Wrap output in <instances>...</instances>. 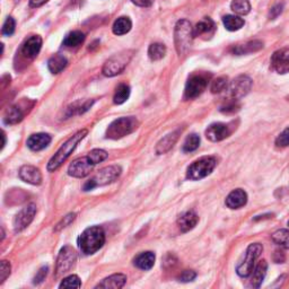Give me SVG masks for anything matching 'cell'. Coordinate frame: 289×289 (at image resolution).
Listing matches in <instances>:
<instances>
[{
	"mask_svg": "<svg viewBox=\"0 0 289 289\" xmlns=\"http://www.w3.org/2000/svg\"><path fill=\"white\" fill-rule=\"evenodd\" d=\"M105 243V233L100 226H93L87 228L80 234L78 245L84 254H94Z\"/></svg>",
	"mask_w": 289,
	"mask_h": 289,
	"instance_id": "1",
	"label": "cell"
},
{
	"mask_svg": "<svg viewBox=\"0 0 289 289\" xmlns=\"http://www.w3.org/2000/svg\"><path fill=\"white\" fill-rule=\"evenodd\" d=\"M88 131L86 129L80 130L77 134H75L73 137H70L66 143H64L61 147H60L59 150L54 154V156L51 158L48 163V171L49 172H54L57 171L58 168L61 166L64 162H66L67 158L73 154V151L76 149V147L78 146V144L83 140Z\"/></svg>",
	"mask_w": 289,
	"mask_h": 289,
	"instance_id": "2",
	"label": "cell"
},
{
	"mask_svg": "<svg viewBox=\"0 0 289 289\" xmlns=\"http://www.w3.org/2000/svg\"><path fill=\"white\" fill-rule=\"evenodd\" d=\"M193 37V29L190 21L187 19H180L175 25V31H174V42H175L176 51L180 56L188 52Z\"/></svg>",
	"mask_w": 289,
	"mask_h": 289,
	"instance_id": "3",
	"label": "cell"
},
{
	"mask_svg": "<svg viewBox=\"0 0 289 289\" xmlns=\"http://www.w3.org/2000/svg\"><path fill=\"white\" fill-rule=\"evenodd\" d=\"M139 122L135 117H123L114 120V121L108 125L106 130V137L110 139H120L125 136L134 132L138 128Z\"/></svg>",
	"mask_w": 289,
	"mask_h": 289,
	"instance_id": "4",
	"label": "cell"
},
{
	"mask_svg": "<svg viewBox=\"0 0 289 289\" xmlns=\"http://www.w3.org/2000/svg\"><path fill=\"white\" fill-rule=\"evenodd\" d=\"M217 165V161L215 157L212 156H205L199 158L198 161L193 162L188 167L187 171V177L192 181H197L206 176H208L209 174L214 171V168Z\"/></svg>",
	"mask_w": 289,
	"mask_h": 289,
	"instance_id": "5",
	"label": "cell"
},
{
	"mask_svg": "<svg viewBox=\"0 0 289 289\" xmlns=\"http://www.w3.org/2000/svg\"><path fill=\"white\" fill-rule=\"evenodd\" d=\"M132 53L134 51L127 50L111 57L104 63V66H103V74H104L106 77H113V76L121 74L124 68L127 67L130 59H131Z\"/></svg>",
	"mask_w": 289,
	"mask_h": 289,
	"instance_id": "6",
	"label": "cell"
},
{
	"mask_svg": "<svg viewBox=\"0 0 289 289\" xmlns=\"http://www.w3.org/2000/svg\"><path fill=\"white\" fill-rule=\"evenodd\" d=\"M262 251H263V248L261 244L259 243L251 244L247 250V253H245L244 260L237 266V269H236L237 275L243 278H247L252 275L255 260L259 258Z\"/></svg>",
	"mask_w": 289,
	"mask_h": 289,
	"instance_id": "7",
	"label": "cell"
},
{
	"mask_svg": "<svg viewBox=\"0 0 289 289\" xmlns=\"http://www.w3.org/2000/svg\"><path fill=\"white\" fill-rule=\"evenodd\" d=\"M208 86V76L207 75H193L189 78L184 91L185 100H193L203 94Z\"/></svg>",
	"mask_w": 289,
	"mask_h": 289,
	"instance_id": "8",
	"label": "cell"
},
{
	"mask_svg": "<svg viewBox=\"0 0 289 289\" xmlns=\"http://www.w3.org/2000/svg\"><path fill=\"white\" fill-rule=\"evenodd\" d=\"M77 261V253L72 247H63L60 250L57 260V275L61 276L67 274L68 271L74 268V265Z\"/></svg>",
	"mask_w": 289,
	"mask_h": 289,
	"instance_id": "9",
	"label": "cell"
},
{
	"mask_svg": "<svg viewBox=\"0 0 289 289\" xmlns=\"http://www.w3.org/2000/svg\"><path fill=\"white\" fill-rule=\"evenodd\" d=\"M95 165L97 164L94 162V160L90 156V154H87V156L78 158V160L74 161L69 165L68 174L73 177H85L93 171Z\"/></svg>",
	"mask_w": 289,
	"mask_h": 289,
	"instance_id": "10",
	"label": "cell"
},
{
	"mask_svg": "<svg viewBox=\"0 0 289 289\" xmlns=\"http://www.w3.org/2000/svg\"><path fill=\"white\" fill-rule=\"evenodd\" d=\"M120 174H121V167L118 165H111L102 168V170H100L90 180L93 182V184L95 185V188L102 187V185H106L108 183L116 181V180L120 176Z\"/></svg>",
	"mask_w": 289,
	"mask_h": 289,
	"instance_id": "11",
	"label": "cell"
},
{
	"mask_svg": "<svg viewBox=\"0 0 289 289\" xmlns=\"http://www.w3.org/2000/svg\"><path fill=\"white\" fill-rule=\"evenodd\" d=\"M251 87H252V80L248 76L242 75L232 81L228 86V92L233 100H238L248 94Z\"/></svg>",
	"mask_w": 289,
	"mask_h": 289,
	"instance_id": "12",
	"label": "cell"
},
{
	"mask_svg": "<svg viewBox=\"0 0 289 289\" xmlns=\"http://www.w3.org/2000/svg\"><path fill=\"white\" fill-rule=\"evenodd\" d=\"M35 215H36L35 204H30L24 207V208L15 216L14 219L15 233H19L21 231H24L25 228L33 221Z\"/></svg>",
	"mask_w": 289,
	"mask_h": 289,
	"instance_id": "13",
	"label": "cell"
},
{
	"mask_svg": "<svg viewBox=\"0 0 289 289\" xmlns=\"http://www.w3.org/2000/svg\"><path fill=\"white\" fill-rule=\"evenodd\" d=\"M271 68L280 75L289 73V49H280L272 54Z\"/></svg>",
	"mask_w": 289,
	"mask_h": 289,
	"instance_id": "14",
	"label": "cell"
},
{
	"mask_svg": "<svg viewBox=\"0 0 289 289\" xmlns=\"http://www.w3.org/2000/svg\"><path fill=\"white\" fill-rule=\"evenodd\" d=\"M230 127L224 123H214L209 125L208 129L206 130V137L210 141H214V143L226 139L227 137H230Z\"/></svg>",
	"mask_w": 289,
	"mask_h": 289,
	"instance_id": "15",
	"label": "cell"
},
{
	"mask_svg": "<svg viewBox=\"0 0 289 289\" xmlns=\"http://www.w3.org/2000/svg\"><path fill=\"white\" fill-rule=\"evenodd\" d=\"M19 177L24 182L33 185H40L42 183V174L39 168L32 165H24L19 168Z\"/></svg>",
	"mask_w": 289,
	"mask_h": 289,
	"instance_id": "16",
	"label": "cell"
},
{
	"mask_svg": "<svg viewBox=\"0 0 289 289\" xmlns=\"http://www.w3.org/2000/svg\"><path fill=\"white\" fill-rule=\"evenodd\" d=\"M42 48V39L39 35H33L27 39L21 47V53L26 58H35Z\"/></svg>",
	"mask_w": 289,
	"mask_h": 289,
	"instance_id": "17",
	"label": "cell"
},
{
	"mask_svg": "<svg viewBox=\"0 0 289 289\" xmlns=\"http://www.w3.org/2000/svg\"><path fill=\"white\" fill-rule=\"evenodd\" d=\"M248 203V194L242 189H236L227 195L226 206L231 209H238Z\"/></svg>",
	"mask_w": 289,
	"mask_h": 289,
	"instance_id": "18",
	"label": "cell"
},
{
	"mask_svg": "<svg viewBox=\"0 0 289 289\" xmlns=\"http://www.w3.org/2000/svg\"><path fill=\"white\" fill-rule=\"evenodd\" d=\"M51 143V136L48 134H35L32 135L31 137L27 139V147L31 150L39 151L45 149L46 147Z\"/></svg>",
	"mask_w": 289,
	"mask_h": 289,
	"instance_id": "19",
	"label": "cell"
},
{
	"mask_svg": "<svg viewBox=\"0 0 289 289\" xmlns=\"http://www.w3.org/2000/svg\"><path fill=\"white\" fill-rule=\"evenodd\" d=\"M199 221V217L198 215L195 214L194 211L190 210L187 211L185 214H183L181 217L177 219V226L181 232L183 233H187L189 231L192 230V228L195 227Z\"/></svg>",
	"mask_w": 289,
	"mask_h": 289,
	"instance_id": "20",
	"label": "cell"
},
{
	"mask_svg": "<svg viewBox=\"0 0 289 289\" xmlns=\"http://www.w3.org/2000/svg\"><path fill=\"white\" fill-rule=\"evenodd\" d=\"M125 282H127V276L122 275V274H116V275H112L110 277L105 278V279H103L99 285H96L95 288H113V289H119V288H122Z\"/></svg>",
	"mask_w": 289,
	"mask_h": 289,
	"instance_id": "21",
	"label": "cell"
},
{
	"mask_svg": "<svg viewBox=\"0 0 289 289\" xmlns=\"http://www.w3.org/2000/svg\"><path fill=\"white\" fill-rule=\"evenodd\" d=\"M180 134H181V130H176V131L165 136V137L163 138L156 146L157 154L162 155V154H165V152H167L168 150H171L172 147L175 145V143L177 141Z\"/></svg>",
	"mask_w": 289,
	"mask_h": 289,
	"instance_id": "22",
	"label": "cell"
},
{
	"mask_svg": "<svg viewBox=\"0 0 289 289\" xmlns=\"http://www.w3.org/2000/svg\"><path fill=\"white\" fill-rule=\"evenodd\" d=\"M155 254L148 251V252H143L136 256L134 263L141 270H150L155 264Z\"/></svg>",
	"mask_w": 289,
	"mask_h": 289,
	"instance_id": "23",
	"label": "cell"
},
{
	"mask_svg": "<svg viewBox=\"0 0 289 289\" xmlns=\"http://www.w3.org/2000/svg\"><path fill=\"white\" fill-rule=\"evenodd\" d=\"M266 270H268V264L264 260L260 261L258 265L255 266V269L253 270L252 277H251V286L254 288H259L261 286V283L264 280Z\"/></svg>",
	"mask_w": 289,
	"mask_h": 289,
	"instance_id": "24",
	"label": "cell"
},
{
	"mask_svg": "<svg viewBox=\"0 0 289 289\" xmlns=\"http://www.w3.org/2000/svg\"><path fill=\"white\" fill-rule=\"evenodd\" d=\"M215 32V23L209 17H206L195 25L193 29L194 36H204V35H212Z\"/></svg>",
	"mask_w": 289,
	"mask_h": 289,
	"instance_id": "25",
	"label": "cell"
},
{
	"mask_svg": "<svg viewBox=\"0 0 289 289\" xmlns=\"http://www.w3.org/2000/svg\"><path fill=\"white\" fill-rule=\"evenodd\" d=\"M262 48H263V43L261 41H251V42L245 43V45L234 47L232 49V52L234 54H237V56H242V54H249L252 52H256V51L261 50Z\"/></svg>",
	"mask_w": 289,
	"mask_h": 289,
	"instance_id": "26",
	"label": "cell"
},
{
	"mask_svg": "<svg viewBox=\"0 0 289 289\" xmlns=\"http://www.w3.org/2000/svg\"><path fill=\"white\" fill-rule=\"evenodd\" d=\"M132 27V23L130 20L129 17H125V16H122V17H119L113 24V33L116 35H123L127 34L128 32L131 30Z\"/></svg>",
	"mask_w": 289,
	"mask_h": 289,
	"instance_id": "27",
	"label": "cell"
},
{
	"mask_svg": "<svg viewBox=\"0 0 289 289\" xmlns=\"http://www.w3.org/2000/svg\"><path fill=\"white\" fill-rule=\"evenodd\" d=\"M67 64L68 61L66 58L63 56H60V54H56V56H53L50 60H49L48 67L52 74H59L67 67Z\"/></svg>",
	"mask_w": 289,
	"mask_h": 289,
	"instance_id": "28",
	"label": "cell"
},
{
	"mask_svg": "<svg viewBox=\"0 0 289 289\" xmlns=\"http://www.w3.org/2000/svg\"><path fill=\"white\" fill-rule=\"evenodd\" d=\"M223 23H224V26L226 27V30L234 32V31L241 30L242 27L244 26L245 21H244L243 18L239 17V16L227 15L223 18Z\"/></svg>",
	"mask_w": 289,
	"mask_h": 289,
	"instance_id": "29",
	"label": "cell"
},
{
	"mask_svg": "<svg viewBox=\"0 0 289 289\" xmlns=\"http://www.w3.org/2000/svg\"><path fill=\"white\" fill-rule=\"evenodd\" d=\"M85 41V34L80 31H74L64 37L63 40V46L67 48H76L80 46L81 43Z\"/></svg>",
	"mask_w": 289,
	"mask_h": 289,
	"instance_id": "30",
	"label": "cell"
},
{
	"mask_svg": "<svg viewBox=\"0 0 289 289\" xmlns=\"http://www.w3.org/2000/svg\"><path fill=\"white\" fill-rule=\"evenodd\" d=\"M23 117L24 114L18 106H12L8 108L6 114H5L4 122L6 124H16L23 120Z\"/></svg>",
	"mask_w": 289,
	"mask_h": 289,
	"instance_id": "31",
	"label": "cell"
},
{
	"mask_svg": "<svg viewBox=\"0 0 289 289\" xmlns=\"http://www.w3.org/2000/svg\"><path fill=\"white\" fill-rule=\"evenodd\" d=\"M166 54V47L162 43H152L148 49V56L152 61H157L165 57Z\"/></svg>",
	"mask_w": 289,
	"mask_h": 289,
	"instance_id": "32",
	"label": "cell"
},
{
	"mask_svg": "<svg viewBox=\"0 0 289 289\" xmlns=\"http://www.w3.org/2000/svg\"><path fill=\"white\" fill-rule=\"evenodd\" d=\"M130 96V87L127 84H120L117 87L116 94L113 97V102L116 104H123Z\"/></svg>",
	"mask_w": 289,
	"mask_h": 289,
	"instance_id": "33",
	"label": "cell"
},
{
	"mask_svg": "<svg viewBox=\"0 0 289 289\" xmlns=\"http://www.w3.org/2000/svg\"><path fill=\"white\" fill-rule=\"evenodd\" d=\"M231 9L237 15H248L251 10V5L249 0H233Z\"/></svg>",
	"mask_w": 289,
	"mask_h": 289,
	"instance_id": "34",
	"label": "cell"
},
{
	"mask_svg": "<svg viewBox=\"0 0 289 289\" xmlns=\"http://www.w3.org/2000/svg\"><path fill=\"white\" fill-rule=\"evenodd\" d=\"M272 241L283 249H289V231H277L276 233H274V235H272Z\"/></svg>",
	"mask_w": 289,
	"mask_h": 289,
	"instance_id": "35",
	"label": "cell"
},
{
	"mask_svg": "<svg viewBox=\"0 0 289 289\" xmlns=\"http://www.w3.org/2000/svg\"><path fill=\"white\" fill-rule=\"evenodd\" d=\"M200 146V137L198 135L192 134L185 139L184 145H183V151L184 152H191L198 149Z\"/></svg>",
	"mask_w": 289,
	"mask_h": 289,
	"instance_id": "36",
	"label": "cell"
},
{
	"mask_svg": "<svg viewBox=\"0 0 289 289\" xmlns=\"http://www.w3.org/2000/svg\"><path fill=\"white\" fill-rule=\"evenodd\" d=\"M228 87V83H227V78L226 77H219L215 79L211 83V87L210 91L212 94H219V93L226 91Z\"/></svg>",
	"mask_w": 289,
	"mask_h": 289,
	"instance_id": "37",
	"label": "cell"
},
{
	"mask_svg": "<svg viewBox=\"0 0 289 289\" xmlns=\"http://www.w3.org/2000/svg\"><path fill=\"white\" fill-rule=\"evenodd\" d=\"M81 282L78 276L72 275L61 281V283L59 285V288H80Z\"/></svg>",
	"mask_w": 289,
	"mask_h": 289,
	"instance_id": "38",
	"label": "cell"
},
{
	"mask_svg": "<svg viewBox=\"0 0 289 289\" xmlns=\"http://www.w3.org/2000/svg\"><path fill=\"white\" fill-rule=\"evenodd\" d=\"M10 269H12V266H10L8 261L3 260L2 264H0V282L3 283L9 277Z\"/></svg>",
	"mask_w": 289,
	"mask_h": 289,
	"instance_id": "39",
	"label": "cell"
},
{
	"mask_svg": "<svg viewBox=\"0 0 289 289\" xmlns=\"http://www.w3.org/2000/svg\"><path fill=\"white\" fill-rule=\"evenodd\" d=\"M15 27H16V24H15L14 18L8 17L6 19V21H5L4 26H3V34L6 35V36L13 35L14 32H15Z\"/></svg>",
	"mask_w": 289,
	"mask_h": 289,
	"instance_id": "40",
	"label": "cell"
},
{
	"mask_svg": "<svg viewBox=\"0 0 289 289\" xmlns=\"http://www.w3.org/2000/svg\"><path fill=\"white\" fill-rule=\"evenodd\" d=\"M75 218H76V214H74V212H72V214H68L66 217H63V219H61V221L58 224L57 227L54 228V231L59 232V231L63 230V228L68 227L70 224L75 220Z\"/></svg>",
	"mask_w": 289,
	"mask_h": 289,
	"instance_id": "41",
	"label": "cell"
},
{
	"mask_svg": "<svg viewBox=\"0 0 289 289\" xmlns=\"http://www.w3.org/2000/svg\"><path fill=\"white\" fill-rule=\"evenodd\" d=\"M276 145L278 147L289 146V128L283 130V131L279 136H278V138L276 139Z\"/></svg>",
	"mask_w": 289,
	"mask_h": 289,
	"instance_id": "42",
	"label": "cell"
},
{
	"mask_svg": "<svg viewBox=\"0 0 289 289\" xmlns=\"http://www.w3.org/2000/svg\"><path fill=\"white\" fill-rule=\"evenodd\" d=\"M48 274H49V268H48V266H42V268L39 271H37V274L34 277V279H33L34 285H40V283H42L43 281H45Z\"/></svg>",
	"mask_w": 289,
	"mask_h": 289,
	"instance_id": "43",
	"label": "cell"
},
{
	"mask_svg": "<svg viewBox=\"0 0 289 289\" xmlns=\"http://www.w3.org/2000/svg\"><path fill=\"white\" fill-rule=\"evenodd\" d=\"M239 110V105L237 104V102L236 100H234L233 102H230V103H227L226 105H224L221 106L220 108V111L223 113H226V114H230V113H235Z\"/></svg>",
	"mask_w": 289,
	"mask_h": 289,
	"instance_id": "44",
	"label": "cell"
},
{
	"mask_svg": "<svg viewBox=\"0 0 289 289\" xmlns=\"http://www.w3.org/2000/svg\"><path fill=\"white\" fill-rule=\"evenodd\" d=\"M195 277H197V274L193 270H185L183 271V274L180 276V281L182 282H189V281H192L195 279Z\"/></svg>",
	"mask_w": 289,
	"mask_h": 289,
	"instance_id": "45",
	"label": "cell"
},
{
	"mask_svg": "<svg viewBox=\"0 0 289 289\" xmlns=\"http://www.w3.org/2000/svg\"><path fill=\"white\" fill-rule=\"evenodd\" d=\"M282 9H283V4H277V5H275V6L272 7L271 10H270V14H269L270 19L277 18L278 16H279L282 13Z\"/></svg>",
	"mask_w": 289,
	"mask_h": 289,
	"instance_id": "46",
	"label": "cell"
},
{
	"mask_svg": "<svg viewBox=\"0 0 289 289\" xmlns=\"http://www.w3.org/2000/svg\"><path fill=\"white\" fill-rule=\"evenodd\" d=\"M131 2L139 7H150L154 0H131Z\"/></svg>",
	"mask_w": 289,
	"mask_h": 289,
	"instance_id": "47",
	"label": "cell"
},
{
	"mask_svg": "<svg viewBox=\"0 0 289 289\" xmlns=\"http://www.w3.org/2000/svg\"><path fill=\"white\" fill-rule=\"evenodd\" d=\"M48 2H49V0H30V6L37 8V7L43 6V5H45Z\"/></svg>",
	"mask_w": 289,
	"mask_h": 289,
	"instance_id": "48",
	"label": "cell"
},
{
	"mask_svg": "<svg viewBox=\"0 0 289 289\" xmlns=\"http://www.w3.org/2000/svg\"><path fill=\"white\" fill-rule=\"evenodd\" d=\"M5 144H6V135H5V132L3 131V148H4Z\"/></svg>",
	"mask_w": 289,
	"mask_h": 289,
	"instance_id": "49",
	"label": "cell"
},
{
	"mask_svg": "<svg viewBox=\"0 0 289 289\" xmlns=\"http://www.w3.org/2000/svg\"><path fill=\"white\" fill-rule=\"evenodd\" d=\"M288 226H289V221H288Z\"/></svg>",
	"mask_w": 289,
	"mask_h": 289,
	"instance_id": "50",
	"label": "cell"
}]
</instances>
